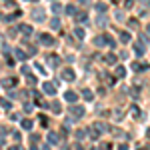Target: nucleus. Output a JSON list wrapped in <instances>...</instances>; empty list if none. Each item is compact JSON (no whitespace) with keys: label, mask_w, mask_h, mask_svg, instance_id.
Returning a JSON list of instances; mask_svg holds the SVG:
<instances>
[{"label":"nucleus","mask_w":150,"mask_h":150,"mask_svg":"<svg viewBox=\"0 0 150 150\" xmlns=\"http://www.w3.org/2000/svg\"><path fill=\"white\" fill-rule=\"evenodd\" d=\"M2 50H4V54H8V52H10V46H8V44H4V46H2Z\"/></svg>","instance_id":"obj_33"},{"label":"nucleus","mask_w":150,"mask_h":150,"mask_svg":"<svg viewBox=\"0 0 150 150\" xmlns=\"http://www.w3.org/2000/svg\"><path fill=\"white\" fill-rule=\"evenodd\" d=\"M132 50H134V54H136V56H142V54H144V46L138 44V42H136V44H132Z\"/></svg>","instance_id":"obj_10"},{"label":"nucleus","mask_w":150,"mask_h":150,"mask_svg":"<svg viewBox=\"0 0 150 150\" xmlns=\"http://www.w3.org/2000/svg\"><path fill=\"white\" fill-rule=\"evenodd\" d=\"M106 62H108V64H114V62H116V56H114V54H108V56H106Z\"/></svg>","instance_id":"obj_26"},{"label":"nucleus","mask_w":150,"mask_h":150,"mask_svg":"<svg viewBox=\"0 0 150 150\" xmlns=\"http://www.w3.org/2000/svg\"><path fill=\"white\" fill-rule=\"evenodd\" d=\"M48 62H50L52 66H58V64H60V58H58L56 54H50V56H48Z\"/></svg>","instance_id":"obj_14"},{"label":"nucleus","mask_w":150,"mask_h":150,"mask_svg":"<svg viewBox=\"0 0 150 150\" xmlns=\"http://www.w3.org/2000/svg\"><path fill=\"white\" fill-rule=\"evenodd\" d=\"M52 28H54V30H58V28H60V20H58V18H54V20H52Z\"/></svg>","instance_id":"obj_29"},{"label":"nucleus","mask_w":150,"mask_h":150,"mask_svg":"<svg viewBox=\"0 0 150 150\" xmlns=\"http://www.w3.org/2000/svg\"><path fill=\"white\" fill-rule=\"evenodd\" d=\"M38 138H40L38 134H32V136H30V140H32V142H38Z\"/></svg>","instance_id":"obj_35"},{"label":"nucleus","mask_w":150,"mask_h":150,"mask_svg":"<svg viewBox=\"0 0 150 150\" xmlns=\"http://www.w3.org/2000/svg\"><path fill=\"white\" fill-rule=\"evenodd\" d=\"M64 10H66V14H70V16H72V14H76V6H72V4H70V6H66V8H64Z\"/></svg>","instance_id":"obj_24"},{"label":"nucleus","mask_w":150,"mask_h":150,"mask_svg":"<svg viewBox=\"0 0 150 150\" xmlns=\"http://www.w3.org/2000/svg\"><path fill=\"white\" fill-rule=\"evenodd\" d=\"M22 72L26 74V76H28V74H30V68H28V66H22Z\"/></svg>","instance_id":"obj_34"},{"label":"nucleus","mask_w":150,"mask_h":150,"mask_svg":"<svg viewBox=\"0 0 150 150\" xmlns=\"http://www.w3.org/2000/svg\"><path fill=\"white\" fill-rule=\"evenodd\" d=\"M18 32H22L24 36H30L34 30H32V26H30V24H20V26H18Z\"/></svg>","instance_id":"obj_3"},{"label":"nucleus","mask_w":150,"mask_h":150,"mask_svg":"<svg viewBox=\"0 0 150 150\" xmlns=\"http://www.w3.org/2000/svg\"><path fill=\"white\" fill-rule=\"evenodd\" d=\"M120 42H124V44L130 42V34L128 32H120Z\"/></svg>","instance_id":"obj_20"},{"label":"nucleus","mask_w":150,"mask_h":150,"mask_svg":"<svg viewBox=\"0 0 150 150\" xmlns=\"http://www.w3.org/2000/svg\"><path fill=\"white\" fill-rule=\"evenodd\" d=\"M8 150H20V146H10Z\"/></svg>","instance_id":"obj_37"},{"label":"nucleus","mask_w":150,"mask_h":150,"mask_svg":"<svg viewBox=\"0 0 150 150\" xmlns=\"http://www.w3.org/2000/svg\"><path fill=\"white\" fill-rule=\"evenodd\" d=\"M74 36H76L78 40H82V38H84V28H80V26H78V28H74Z\"/></svg>","instance_id":"obj_18"},{"label":"nucleus","mask_w":150,"mask_h":150,"mask_svg":"<svg viewBox=\"0 0 150 150\" xmlns=\"http://www.w3.org/2000/svg\"><path fill=\"white\" fill-rule=\"evenodd\" d=\"M60 10H62V6H60L58 2H54V4H52V12H60Z\"/></svg>","instance_id":"obj_28"},{"label":"nucleus","mask_w":150,"mask_h":150,"mask_svg":"<svg viewBox=\"0 0 150 150\" xmlns=\"http://www.w3.org/2000/svg\"><path fill=\"white\" fill-rule=\"evenodd\" d=\"M82 96H84V100H88V102H90V100H94V92H92V90H88V88H84Z\"/></svg>","instance_id":"obj_12"},{"label":"nucleus","mask_w":150,"mask_h":150,"mask_svg":"<svg viewBox=\"0 0 150 150\" xmlns=\"http://www.w3.org/2000/svg\"><path fill=\"white\" fill-rule=\"evenodd\" d=\"M146 32H148V34H150V24H148V26H146Z\"/></svg>","instance_id":"obj_39"},{"label":"nucleus","mask_w":150,"mask_h":150,"mask_svg":"<svg viewBox=\"0 0 150 150\" xmlns=\"http://www.w3.org/2000/svg\"><path fill=\"white\" fill-rule=\"evenodd\" d=\"M20 124H22V128H24V130H30V128L34 126V122H32V120H28V118H24V120L20 122Z\"/></svg>","instance_id":"obj_13"},{"label":"nucleus","mask_w":150,"mask_h":150,"mask_svg":"<svg viewBox=\"0 0 150 150\" xmlns=\"http://www.w3.org/2000/svg\"><path fill=\"white\" fill-rule=\"evenodd\" d=\"M92 130H96L98 134H102V132H106V130H108V126H106L104 122H96V124H94V128H92Z\"/></svg>","instance_id":"obj_8"},{"label":"nucleus","mask_w":150,"mask_h":150,"mask_svg":"<svg viewBox=\"0 0 150 150\" xmlns=\"http://www.w3.org/2000/svg\"><path fill=\"white\" fill-rule=\"evenodd\" d=\"M48 142H50V144H58V134L56 132H48Z\"/></svg>","instance_id":"obj_15"},{"label":"nucleus","mask_w":150,"mask_h":150,"mask_svg":"<svg viewBox=\"0 0 150 150\" xmlns=\"http://www.w3.org/2000/svg\"><path fill=\"white\" fill-rule=\"evenodd\" d=\"M76 150H84V148H82V146H80V144H78V146H76Z\"/></svg>","instance_id":"obj_41"},{"label":"nucleus","mask_w":150,"mask_h":150,"mask_svg":"<svg viewBox=\"0 0 150 150\" xmlns=\"http://www.w3.org/2000/svg\"><path fill=\"white\" fill-rule=\"evenodd\" d=\"M86 18H88L86 14H78V18H76V20H78V22H86Z\"/></svg>","instance_id":"obj_31"},{"label":"nucleus","mask_w":150,"mask_h":150,"mask_svg":"<svg viewBox=\"0 0 150 150\" xmlns=\"http://www.w3.org/2000/svg\"><path fill=\"white\" fill-rule=\"evenodd\" d=\"M38 40H40V42H42L44 46H52V42H54L50 34H40V36H38Z\"/></svg>","instance_id":"obj_4"},{"label":"nucleus","mask_w":150,"mask_h":150,"mask_svg":"<svg viewBox=\"0 0 150 150\" xmlns=\"http://www.w3.org/2000/svg\"><path fill=\"white\" fill-rule=\"evenodd\" d=\"M0 106H2V108H4V110H10V108H12L10 100H4V98H2V100H0Z\"/></svg>","instance_id":"obj_19"},{"label":"nucleus","mask_w":150,"mask_h":150,"mask_svg":"<svg viewBox=\"0 0 150 150\" xmlns=\"http://www.w3.org/2000/svg\"><path fill=\"white\" fill-rule=\"evenodd\" d=\"M60 76H62V80H74V78H76V74H74V70H72V68H64Z\"/></svg>","instance_id":"obj_2"},{"label":"nucleus","mask_w":150,"mask_h":150,"mask_svg":"<svg viewBox=\"0 0 150 150\" xmlns=\"http://www.w3.org/2000/svg\"><path fill=\"white\" fill-rule=\"evenodd\" d=\"M30 150H40V148H36V146H32V148H30Z\"/></svg>","instance_id":"obj_42"},{"label":"nucleus","mask_w":150,"mask_h":150,"mask_svg":"<svg viewBox=\"0 0 150 150\" xmlns=\"http://www.w3.org/2000/svg\"><path fill=\"white\" fill-rule=\"evenodd\" d=\"M106 24H108V20H106V16H100V18H98V26H106Z\"/></svg>","instance_id":"obj_25"},{"label":"nucleus","mask_w":150,"mask_h":150,"mask_svg":"<svg viewBox=\"0 0 150 150\" xmlns=\"http://www.w3.org/2000/svg\"><path fill=\"white\" fill-rule=\"evenodd\" d=\"M86 136H88L86 130H78V132H76V140H82V138H86Z\"/></svg>","instance_id":"obj_22"},{"label":"nucleus","mask_w":150,"mask_h":150,"mask_svg":"<svg viewBox=\"0 0 150 150\" xmlns=\"http://www.w3.org/2000/svg\"><path fill=\"white\" fill-rule=\"evenodd\" d=\"M118 150H128V146H126V144H120V146H118Z\"/></svg>","instance_id":"obj_36"},{"label":"nucleus","mask_w":150,"mask_h":150,"mask_svg":"<svg viewBox=\"0 0 150 150\" xmlns=\"http://www.w3.org/2000/svg\"><path fill=\"white\" fill-rule=\"evenodd\" d=\"M146 136H148V138H150V128H148V130H146Z\"/></svg>","instance_id":"obj_40"},{"label":"nucleus","mask_w":150,"mask_h":150,"mask_svg":"<svg viewBox=\"0 0 150 150\" xmlns=\"http://www.w3.org/2000/svg\"><path fill=\"white\" fill-rule=\"evenodd\" d=\"M20 14H22V12H20V10H16L14 14H8V16H2V20H4V22H12V20H14L16 16H20Z\"/></svg>","instance_id":"obj_11"},{"label":"nucleus","mask_w":150,"mask_h":150,"mask_svg":"<svg viewBox=\"0 0 150 150\" xmlns=\"http://www.w3.org/2000/svg\"><path fill=\"white\" fill-rule=\"evenodd\" d=\"M116 76H118V78H124V76H126V68H124V66H116Z\"/></svg>","instance_id":"obj_16"},{"label":"nucleus","mask_w":150,"mask_h":150,"mask_svg":"<svg viewBox=\"0 0 150 150\" xmlns=\"http://www.w3.org/2000/svg\"><path fill=\"white\" fill-rule=\"evenodd\" d=\"M130 114L134 116V118H138V116H140V108H138V106H132V108H130Z\"/></svg>","instance_id":"obj_21"},{"label":"nucleus","mask_w":150,"mask_h":150,"mask_svg":"<svg viewBox=\"0 0 150 150\" xmlns=\"http://www.w3.org/2000/svg\"><path fill=\"white\" fill-rule=\"evenodd\" d=\"M2 86H4V88H14V86H16V78H12V76L4 78V80H2Z\"/></svg>","instance_id":"obj_7"},{"label":"nucleus","mask_w":150,"mask_h":150,"mask_svg":"<svg viewBox=\"0 0 150 150\" xmlns=\"http://www.w3.org/2000/svg\"><path fill=\"white\" fill-rule=\"evenodd\" d=\"M34 18H36V22H42V20H44V10H42L40 6L34 10Z\"/></svg>","instance_id":"obj_9"},{"label":"nucleus","mask_w":150,"mask_h":150,"mask_svg":"<svg viewBox=\"0 0 150 150\" xmlns=\"http://www.w3.org/2000/svg\"><path fill=\"white\" fill-rule=\"evenodd\" d=\"M70 114H72V120H78V118H82V116H84V108H82V106H76V104H74V106H70V110H68Z\"/></svg>","instance_id":"obj_1"},{"label":"nucleus","mask_w":150,"mask_h":150,"mask_svg":"<svg viewBox=\"0 0 150 150\" xmlns=\"http://www.w3.org/2000/svg\"><path fill=\"white\" fill-rule=\"evenodd\" d=\"M0 136H8V128L6 126H0Z\"/></svg>","instance_id":"obj_30"},{"label":"nucleus","mask_w":150,"mask_h":150,"mask_svg":"<svg viewBox=\"0 0 150 150\" xmlns=\"http://www.w3.org/2000/svg\"><path fill=\"white\" fill-rule=\"evenodd\" d=\"M14 54H16V58H18V60H26V52H22V50H20V48H16V50H14Z\"/></svg>","instance_id":"obj_17"},{"label":"nucleus","mask_w":150,"mask_h":150,"mask_svg":"<svg viewBox=\"0 0 150 150\" xmlns=\"http://www.w3.org/2000/svg\"><path fill=\"white\" fill-rule=\"evenodd\" d=\"M106 8H108L106 4H96V10L98 12H106Z\"/></svg>","instance_id":"obj_27"},{"label":"nucleus","mask_w":150,"mask_h":150,"mask_svg":"<svg viewBox=\"0 0 150 150\" xmlns=\"http://www.w3.org/2000/svg\"><path fill=\"white\" fill-rule=\"evenodd\" d=\"M52 110H54L56 114H60V110H62V106H60V102H56V100H54V102H52Z\"/></svg>","instance_id":"obj_23"},{"label":"nucleus","mask_w":150,"mask_h":150,"mask_svg":"<svg viewBox=\"0 0 150 150\" xmlns=\"http://www.w3.org/2000/svg\"><path fill=\"white\" fill-rule=\"evenodd\" d=\"M64 98H66V102L74 104L76 100H78V94H76V92H72V90H66V94H64Z\"/></svg>","instance_id":"obj_6"},{"label":"nucleus","mask_w":150,"mask_h":150,"mask_svg":"<svg viewBox=\"0 0 150 150\" xmlns=\"http://www.w3.org/2000/svg\"><path fill=\"white\" fill-rule=\"evenodd\" d=\"M42 150H50V146H48V144H44V146H42Z\"/></svg>","instance_id":"obj_38"},{"label":"nucleus","mask_w":150,"mask_h":150,"mask_svg":"<svg viewBox=\"0 0 150 150\" xmlns=\"http://www.w3.org/2000/svg\"><path fill=\"white\" fill-rule=\"evenodd\" d=\"M26 78H28V84H36V78H34V76H32V74H28Z\"/></svg>","instance_id":"obj_32"},{"label":"nucleus","mask_w":150,"mask_h":150,"mask_svg":"<svg viewBox=\"0 0 150 150\" xmlns=\"http://www.w3.org/2000/svg\"><path fill=\"white\" fill-rule=\"evenodd\" d=\"M42 88H44V92H46V94H50V96H54V94H56V84L44 82V86H42Z\"/></svg>","instance_id":"obj_5"}]
</instances>
